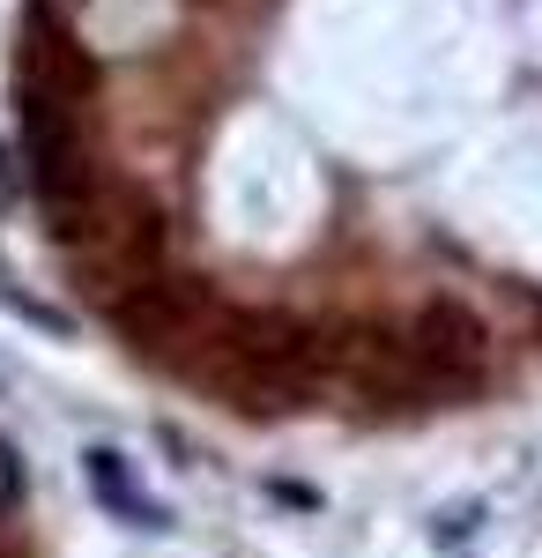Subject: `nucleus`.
Segmentation results:
<instances>
[{
	"mask_svg": "<svg viewBox=\"0 0 542 558\" xmlns=\"http://www.w3.org/2000/svg\"><path fill=\"white\" fill-rule=\"evenodd\" d=\"M104 320H112L141 357H194V365H201L215 320H223V299H215L201 276H171L164 268V276L120 291V299H104Z\"/></svg>",
	"mask_w": 542,
	"mask_h": 558,
	"instance_id": "f257e3e1",
	"label": "nucleus"
},
{
	"mask_svg": "<svg viewBox=\"0 0 542 558\" xmlns=\"http://www.w3.org/2000/svg\"><path fill=\"white\" fill-rule=\"evenodd\" d=\"M320 343H328V373H342L357 395H372L386 410L439 402L409 350V328H394V320H334V328H320Z\"/></svg>",
	"mask_w": 542,
	"mask_h": 558,
	"instance_id": "f03ea898",
	"label": "nucleus"
},
{
	"mask_svg": "<svg viewBox=\"0 0 542 558\" xmlns=\"http://www.w3.org/2000/svg\"><path fill=\"white\" fill-rule=\"evenodd\" d=\"M409 350H417V365L439 402L446 395H476L483 373H491V328H483L476 305H460V299H423L417 320H409Z\"/></svg>",
	"mask_w": 542,
	"mask_h": 558,
	"instance_id": "7ed1b4c3",
	"label": "nucleus"
},
{
	"mask_svg": "<svg viewBox=\"0 0 542 558\" xmlns=\"http://www.w3.org/2000/svg\"><path fill=\"white\" fill-rule=\"evenodd\" d=\"M164 239L171 223L164 209L149 202V194H126L112 202V223L97 231V246H89V291H97V305L120 299V291H134V283H149V276H164Z\"/></svg>",
	"mask_w": 542,
	"mask_h": 558,
	"instance_id": "20e7f679",
	"label": "nucleus"
},
{
	"mask_svg": "<svg viewBox=\"0 0 542 558\" xmlns=\"http://www.w3.org/2000/svg\"><path fill=\"white\" fill-rule=\"evenodd\" d=\"M23 89H38V97H67V105H89V89H97V68H89L83 38L60 31L45 8L23 23Z\"/></svg>",
	"mask_w": 542,
	"mask_h": 558,
	"instance_id": "39448f33",
	"label": "nucleus"
},
{
	"mask_svg": "<svg viewBox=\"0 0 542 558\" xmlns=\"http://www.w3.org/2000/svg\"><path fill=\"white\" fill-rule=\"evenodd\" d=\"M83 462H89V484H97V499H104L112 514H126L134 529H164V507H157V499H141V484L126 476V454H120V447H89Z\"/></svg>",
	"mask_w": 542,
	"mask_h": 558,
	"instance_id": "423d86ee",
	"label": "nucleus"
},
{
	"mask_svg": "<svg viewBox=\"0 0 542 558\" xmlns=\"http://www.w3.org/2000/svg\"><path fill=\"white\" fill-rule=\"evenodd\" d=\"M268 499H275V507H305V514L320 507V492H312V484H291V476H268Z\"/></svg>",
	"mask_w": 542,
	"mask_h": 558,
	"instance_id": "0eeeda50",
	"label": "nucleus"
},
{
	"mask_svg": "<svg viewBox=\"0 0 542 558\" xmlns=\"http://www.w3.org/2000/svg\"><path fill=\"white\" fill-rule=\"evenodd\" d=\"M476 521H483V507H454V514L439 521V536H446V544H454V536H468V529H476Z\"/></svg>",
	"mask_w": 542,
	"mask_h": 558,
	"instance_id": "6e6552de",
	"label": "nucleus"
},
{
	"mask_svg": "<svg viewBox=\"0 0 542 558\" xmlns=\"http://www.w3.org/2000/svg\"><path fill=\"white\" fill-rule=\"evenodd\" d=\"M15 186H23V172H15V149H0V209L15 202Z\"/></svg>",
	"mask_w": 542,
	"mask_h": 558,
	"instance_id": "1a4fd4ad",
	"label": "nucleus"
}]
</instances>
